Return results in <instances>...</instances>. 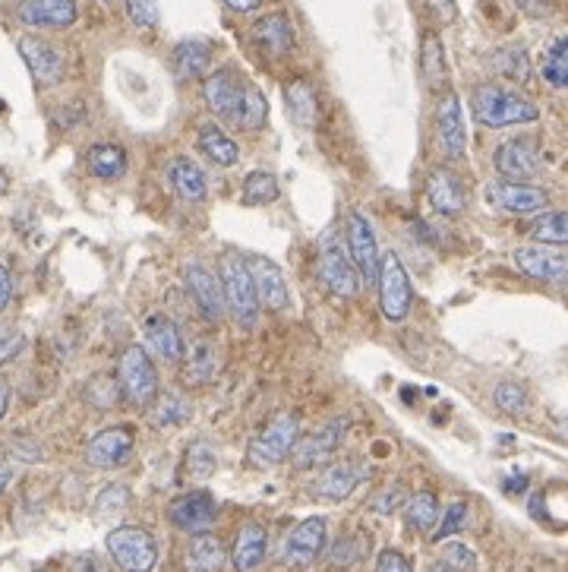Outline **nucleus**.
<instances>
[{"mask_svg":"<svg viewBox=\"0 0 568 572\" xmlns=\"http://www.w3.org/2000/svg\"><path fill=\"white\" fill-rule=\"evenodd\" d=\"M471 108L474 117L483 127H512V124H534L540 111L531 98H524L512 89H502V86H477L471 95Z\"/></svg>","mask_w":568,"mask_h":572,"instance_id":"obj_1","label":"nucleus"},{"mask_svg":"<svg viewBox=\"0 0 568 572\" xmlns=\"http://www.w3.org/2000/svg\"><path fill=\"white\" fill-rule=\"evenodd\" d=\"M297 437H300V418L294 411H278L266 424V430H259L250 440L247 462L253 468H275L291 456Z\"/></svg>","mask_w":568,"mask_h":572,"instance_id":"obj_2","label":"nucleus"},{"mask_svg":"<svg viewBox=\"0 0 568 572\" xmlns=\"http://www.w3.org/2000/svg\"><path fill=\"white\" fill-rule=\"evenodd\" d=\"M117 377H120V392H124L133 408H152L155 399L161 396L158 370L149 358V351L142 345H130L124 354H120Z\"/></svg>","mask_w":568,"mask_h":572,"instance_id":"obj_3","label":"nucleus"},{"mask_svg":"<svg viewBox=\"0 0 568 572\" xmlns=\"http://www.w3.org/2000/svg\"><path fill=\"white\" fill-rule=\"evenodd\" d=\"M218 282H221V294H225V310L231 313L237 326L250 329L259 320V301H256V288H253L247 263L237 260V256H228V260L221 263Z\"/></svg>","mask_w":568,"mask_h":572,"instance_id":"obj_4","label":"nucleus"},{"mask_svg":"<svg viewBox=\"0 0 568 572\" xmlns=\"http://www.w3.org/2000/svg\"><path fill=\"white\" fill-rule=\"evenodd\" d=\"M376 288H379V307H382V317L385 320L401 323L404 317H408L411 301H414V291H411L408 269H404V263L398 260L395 253L379 256Z\"/></svg>","mask_w":568,"mask_h":572,"instance_id":"obj_5","label":"nucleus"},{"mask_svg":"<svg viewBox=\"0 0 568 572\" xmlns=\"http://www.w3.org/2000/svg\"><path fill=\"white\" fill-rule=\"evenodd\" d=\"M108 554L124 572H152L158 563V544L146 528L120 525L108 535Z\"/></svg>","mask_w":568,"mask_h":572,"instance_id":"obj_6","label":"nucleus"},{"mask_svg":"<svg viewBox=\"0 0 568 572\" xmlns=\"http://www.w3.org/2000/svg\"><path fill=\"white\" fill-rule=\"evenodd\" d=\"M250 86L253 83L247 76H240L237 70H218V73L206 76V83H202V98H206V105L215 117L237 124L243 114V105H247Z\"/></svg>","mask_w":568,"mask_h":572,"instance_id":"obj_7","label":"nucleus"},{"mask_svg":"<svg viewBox=\"0 0 568 572\" xmlns=\"http://www.w3.org/2000/svg\"><path fill=\"white\" fill-rule=\"evenodd\" d=\"M316 272H319V282L326 285L332 294H338V298H354V294L360 291V275L351 263V256L332 238V234L319 247Z\"/></svg>","mask_w":568,"mask_h":572,"instance_id":"obj_8","label":"nucleus"},{"mask_svg":"<svg viewBox=\"0 0 568 572\" xmlns=\"http://www.w3.org/2000/svg\"><path fill=\"white\" fill-rule=\"evenodd\" d=\"M486 203L499 212H512V215H531V212H540L550 203V193L540 190V187H531L527 181H490L483 190Z\"/></svg>","mask_w":568,"mask_h":572,"instance_id":"obj_9","label":"nucleus"},{"mask_svg":"<svg viewBox=\"0 0 568 572\" xmlns=\"http://www.w3.org/2000/svg\"><path fill=\"white\" fill-rule=\"evenodd\" d=\"M344 433H348V418H335L329 421L326 427H319L313 433H307V437H297L294 449H291V462L294 468H316V465H326L341 440H344Z\"/></svg>","mask_w":568,"mask_h":572,"instance_id":"obj_10","label":"nucleus"},{"mask_svg":"<svg viewBox=\"0 0 568 572\" xmlns=\"http://www.w3.org/2000/svg\"><path fill=\"white\" fill-rule=\"evenodd\" d=\"M168 519L174 528L187 531V535H196V531H209L218 519V503L209 490H190L180 493V497L171 500L168 506Z\"/></svg>","mask_w":568,"mask_h":572,"instance_id":"obj_11","label":"nucleus"},{"mask_svg":"<svg viewBox=\"0 0 568 572\" xmlns=\"http://www.w3.org/2000/svg\"><path fill=\"white\" fill-rule=\"evenodd\" d=\"M348 256L357 269V275L367 285H376V272H379V244H376V231L370 225L367 215L351 212L348 215Z\"/></svg>","mask_w":568,"mask_h":572,"instance_id":"obj_12","label":"nucleus"},{"mask_svg":"<svg viewBox=\"0 0 568 572\" xmlns=\"http://www.w3.org/2000/svg\"><path fill=\"white\" fill-rule=\"evenodd\" d=\"M136 446V433L127 424H117V427H105L98 430L95 437L86 446V462L92 468H117L130 459V452Z\"/></svg>","mask_w":568,"mask_h":572,"instance_id":"obj_13","label":"nucleus"},{"mask_svg":"<svg viewBox=\"0 0 568 572\" xmlns=\"http://www.w3.org/2000/svg\"><path fill=\"white\" fill-rule=\"evenodd\" d=\"M19 54H23V61L38 86L48 89L64 80V54H60L51 42H45V38L23 35L19 38Z\"/></svg>","mask_w":568,"mask_h":572,"instance_id":"obj_14","label":"nucleus"},{"mask_svg":"<svg viewBox=\"0 0 568 572\" xmlns=\"http://www.w3.org/2000/svg\"><path fill=\"white\" fill-rule=\"evenodd\" d=\"M436 133H439V146L449 155L452 162H461L464 152H468V130H464V111H461V98L455 92H445L442 102L436 108Z\"/></svg>","mask_w":568,"mask_h":572,"instance_id":"obj_15","label":"nucleus"},{"mask_svg":"<svg viewBox=\"0 0 568 572\" xmlns=\"http://www.w3.org/2000/svg\"><path fill=\"white\" fill-rule=\"evenodd\" d=\"M322 550H326V519L310 516L291 531L288 541H284V563L294 569H303V566L316 563Z\"/></svg>","mask_w":568,"mask_h":572,"instance_id":"obj_16","label":"nucleus"},{"mask_svg":"<svg viewBox=\"0 0 568 572\" xmlns=\"http://www.w3.org/2000/svg\"><path fill=\"white\" fill-rule=\"evenodd\" d=\"M370 475V468H363V462H351V459H344V462H332L322 475L313 481V497L319 500H329V503H341V500H348L351 493L357 490V484Z\"/></svg>","mask_w":568,"mask_h":572,"instance_id":"obj_17","label":"nucleus"},{"mask_svg":"<svg viewBox=\"0 0 568 572\" xmlns=\"http://www.w3.org/2000/svg\"><path fill=\"white\" fill-rule=\"evenodd\" d=\"M493 165L505 181H531L540 174V155L531 140H509L493 152Z\"/></svg>","mask_w":568,"mask_h":572,"instance_id":"obj_18","label":"nucleus"},{"mask_svg":"<svg viewBox=\"0 0 568 572\" xmlns=\"http://www.w3.org/2000/svg\"><path fill=\"white\" fill-rule=\"evenodd\" d=\"M184 282H187V291L193 294L196 307L202 310V317L212 323L225 317V294H221V282L215 279V272H209L202 263H190L184 269Z\"/></svg>","mask_w":568,"mask_h":572,"instance_id":"obj_19","label":"nucleus"},{"mask_svg":"<svg viewBox=\"0 0 568 572\" xmlns=\"http://www.w3.org/2000/svg\"><path fill=\"white\" fill-rule=\"evenodd\" d=\"M247 269H250L259 307H269L275 313L291 307V294H288V282H284V272L272 260H250Z\"/></svg>","mask_w":568,"mask_h":572,"instance_id":"obj_20","label":"nucleus"},{"mask_svg":"<svg viewBox=\"0 0 568 572\" xmlns=\"http://www.w3.org/2000/svg\"><path fill=\"white\" fill-rule=\"evenodd\" d=\"M16 16L32 29H67L76 23V0H23Z\"/></svg>","mask_w":568,"mask_h":572,"instance_id":"obj_21","label":"nucleus"},{"mask_svg":"<svg viewBox=\"0 0 568 572\" xmlns=\"http://www.w3.org/2000/svg\"><path fill=\"white\" fill-rule=\"evenodd\" d=\"M269 557V531L259 522H247L237 528L231 544V563L237 572H256Z\"/></svg>","mask_w":568,"mask_h":572,"instance_id":"obj_22","label":"nucleus"},{"mask_svg":"<svg viewBox=\"0 0 568 572\" xmlns=\"http://www.w3.org/2000/svg\"><path fill=\"white\" fill-rule=\"evenodd\" d=\"M515 263H518L521 272L534 275V279H543V282H562L565 279V269H568L565 253L550 250L546 244L518 247L515 250Z\"/></svg>","mask_w":568,"mask_h":572,"instance_id":"obj_23","label":"nucleus"},{"mask_svg":"<svg viewBox=\"0 0 568 572\" xmlns=\"http://www.w3.org/2000/svg\"><path fill=\"white\" fill-rule=\"evenodd\" d=\"M426 196H430V206L442 215H458L468 209L471 196L464 190L461 177L445 171V168H436L430 174V181H426Z\"/></svg>","mask_w":568,"mask_h":572,"instance_id":"obj_24","label":"nucleus"},{"mask_svg":"<svg viewBox=\"0 0 568 572\" xmlns=\"http://www.w3.org/2000/svg\"><path fill=\"white\" fill-rule=\"evenodd\" d=\"M225 560H228L225 544L218 541V535H209V531H196L184 554L187 572H221L225 569Z\"/></svg>","mask_w":568,"mask_h":572,"instance_id":"obj_25","label":"nucleus"},{"mask_svg":"<svg viewBox=\"0 0 568 572\" xmlns=\"http://www.w3.org/2000/svg\"><path fill=\"white\" fill-rule=\"evenodd\" d=\"M146 339L155 348L158 358H165L171 364L184 361V335H180L177 323L168 320L165 313H152V317L146 320Z\"/></svg>","mask_w":568,"mask_h":572,"instance_id":"obj_26","label":"nucleus"},{"mask_svg":"<svg viewBox=\"0 0 568 572\" xmlns=\"http://www.w3.org/2000/svg\"><path fill=\"white\" fill-rule=\"evenodd\" d=\"M253 38H256V45L262 51H269L275 57L288 54L294 48V29H291L288 16H284V13H269V16L256 19Z\"/></svg>","mask_w":568,"mask_h":572,"instance_id":"obj_27","label":"nucleus"},{"mask_svg":"<svg viewBox=\"0 0 568 572\" xmlns=\"http://www.w3.org/2000/svg\"><path fill=\"white\" fill-rule=\"evenodd\" d=\"M171 64L177 80H196V76H202L212 67V45L202 42V38H187V42H180L174 48Z\"/></svg>","mask_w":568,"mask_h":572,"instance_id":"obj_28","label":"nucleus"},{"mask_svg":"<svg viewBox=\"0 0 568 572\" xmlns=\"http://www.w3.org/2000/svg\"><path fill=\"white\" fill-rule=\"evenodd\" d=\"M215 370H218L215 339L212 335H196V339L190 342V351H187V370H184L187 383H193V386L209 383L215 377Z\"/></svg>","mask_w":568,"mask_h":572,"instance_id":"obj_29","label":"nucleus"},{"mask_svg":"<svg viewBox=\"0 0 568 572\" xmlns=\"http://www.w3.org/2000/svg\"><path fill=\"white\" fill-rule=\"evenodd\" d=\"M168 181L171 187L177 190L180 200H187V203H199V200H206V174H202V168L190 159H174L171 168H168Z\"/></svg>","mask_w":568,"mask_h":572,"instance_id":"obj_30","label":"nucleus"},{"mask_svg":"<svg viewBox=\"0 0 568 572\" xmlns=\"http://www.w3.org/2000/svg\"><path fill=\"white\" fill-rule=\"evenodd\" d=\"M284 102H288V114H291L294 124H300V127L316 124L319 105H316V92H313L310 80H303V76L291 80L288 86H284Z\"/></svg>","mask_w":568,"mask_h":572,"instance_id":"obj_31","label":"nucleus"},{"mask_svg":"<svg viewBox=\"0 0 568 572\" xmlns=\"http://www.w3.org/2000/svg\"><path fill=\"white\" fill-rule=\"evenodd\" d=\"M199 149H202V155H206L209 162H215L221 168H231L240 159V146L215 124H206L199 130Z\"/></svg>","mask_w":568,"mask_h":572,"instance_id":"obj_32","label":"nucleus"},{"mask_svg":"<svg viewBox=\"0 0 568 572\" xmlns=\"http://www.w3.org/2000/svg\"><path fill=\"white\" fill-rule=\"evenodd\" d=\"M420 73H423V83L430 86L433 92L442 89L445 83V48L439 42L436 32H426L423 35V45H420Z\"/></svg>","mask_w":568,"mask_h":572,"instance_id":"obj_33","label":"nucleus"},{"mask_svg":"<svg viewBox=\"0 0 568 572\" xmlns=\"http://www.w3.org/2000/svg\"><path fill=\"white\" fill-rule=\"evenodd\" d=\"M89 171L101 181H114L127 171V152L124 146H114V143H98L89 149Z\"/></svg>","mask_w":568,"mask_h":572,"instance_id":"obj_34","label":"nucleus"},{"mask_svg":"<svg viewBox=\"0 0 568 572\" xmlns=\"http://www.w3.org/2000/svg\"><path fill=\"white\" fill-rule=\"evenodd\" d=\"M404 522H408V528H414V531H430L439 522L436 493L420 490L414 497H408V503H404Z\"/></svg>","mask_w":568,"mask_h":572,"instance_id":"obj_35","label":"nucleus"},{"mask_svg":"<svg viewBox=\"0 0 568 572\" xmlns=\"http://www.w3.org/2000/svg\"><path fill=\"white\" fill-rule=\"evenodd\" d=\"M278 177L269 174V171H253L247 174V181H243V190H240V200L243 206H266V203H275L278 200Z\"/></svg>","mask_w":568,"mask_h":572,"instance_id":"obj_36","label":"nucleus"},{"mask_svg":"<svg viewBox=\"0 0 568 572\" xmlns=\"http://www.w3.org/2000/svg\"><path fill=\"white\" fill-rule=\"evenodd\" d=\"M490 64L502 73V76H509V80L515 83H527V76H531V61H527V51L524 48H499L493 57H490Z\"/></svg>","mask_w":568,"mask_h":572,"instance_id":"obj_37","label":"nucleus"},{"mask_svg":"<svg viewBox=\"0 0 568 572\" xmlns=\"http://www.w3.org/2000/svg\"><path fill=\"white\" fill-rule=\"evenodd\" d=\"M531 238L537 244H546V247H562L568 241V225H565V212L562 209H553L546 212L543 219H537L531 225Z\"/></svg>","mask_w":568,"mask_h":572,"instance_id":"obj_38","label":"nucleus"},{"mask_svg":"<svg viewBox=\"0 0 568 572\" xmlns=\"http://www.w3.org/2000/svg\"><path fill=\"white\" fill-rule=\"evenodd\" d=\"M155 402H158V399H155ZM190 414H193V405H190L184 396L171 392V396H165V399H161V402L152 408V424H155V427H174V424H184Z\"/></svg>","mask_w":568,"mask_h":572,"instance_id":"obj_39","label":"nucleus"},{"mask_svg":"<svg viewBox=\"0 0 568 572\" xmlns=\"http://www.w3.org/2000/svg\"><path fill=\"white\" fill-rule=\"evenodd\" d=\"M215 468H218V452L212 449V443L196 440L187 449V475L196 478V481H206V478L215 475Z\"/></svg>","mask_w":568,"mask_h":572,"instance_id":"obj_40","label":"nucleus"},{"mask_svg":"<svg viewBox=\"0 0 568 572\" xmlns=\"http://www.w3.org/2000/svg\"><path fill=\"white\" fill-rule=\"evenodd\" d=\"M543 80L553 89H562L568 83V42L565 38H556L553 48L543 57Z\"/></svg>","mask_w":568,"mask_h":572,"instance_id":"obj_41","label":"nucleus"},{"mask_svg":"<svg viewBox=\"0 0 568 572\" xmlns=\"http://www.w3.org/2000/svg\"><path fill=\"white\" fill-rule=\"evenodd\" d=\"M266 114H269L266 95H262L256 86H250V92H247V105H243V114H240L237 127H243V130H259L262 124H266Z\"/></svg>","mask_w":568,"mask_h":572,"instance_id":"obj_42","label":"nucleus"},{"mask_svg":"<svg viewBox=\"0 0 568 572\" xmlns=\"http://www.w3.org/2000/svg\"><path fill=\"white\" fill-rule=\"evenodd\" d=\"M86 399H89L95 408H111V405L120 399V383H114V377H105V373H98V377H92L89 386H86Z\"/></svg>","mask_w":568,"mask_h":572,"instance_id":"obj_43","label":"nucleus"},{"mask_svg":"<svg viewBox=\"0 0 568 572\" xmlns=\"http://www.w3.org/2000/svg\"><path fill=\"white\" fill-rule=\"evenodd\" d=\"M493 399L505 414H512V418H521V414L527 411V392L518 383H499L496 392H493Z\"/></svg>","mask_w":568,"mask_h":572,"instance_id":"obj_44","label":"nucleus"},{"mask_svg":"<svg viewBox=\"0 0 568 572\" xmlns=\"http://www.w3.org/2000/svg\"><path fill=\"white\" fill-rule=\"evenodd\" d=\"M468 516H471V506L464 503V500H458V503H452L449 509H445V516H442V525L436 528V535H433V541H445V538H452V535H458V531L468 525Z\"/></svg>","mask_w":568,"mask_h":572,"instance_id":"obj_45","label":"nucleus"},{"mask_svg":"<svg viewBox=\"0 0 568 572\" xmlns=\"http://www.w3.org/2000/svg\"><path fill=\"white\" fill-rule=\"evenodd\" d=\"M127 503H130V490L124 484H108L98 493L95 509H98V516H111V512H124Z\"/></svg>","mask_w":568,"mask_h":572,"instance_id":"obj_46","label":"nucleus"},{"mask_svg":"<svg viewBox=\"0 0 568 572\" xmlns=\"http://www.w3.org/2000/svg\"><path fill=\"white\" fill-rule=\"evenodd\" d=\"M439 560L445 566H452L455 572H477V554L468 544H445Z\"/></svg>","mask_w":568,"mask_h":572,"instance_id":"obj_47","label":"nucleus"},{"mask_svg":"<svg viewBox=\"0 0 568 572\" xmlns=\"http://www.w3.org/2000/svg\"><path fill=\"white\" fill-rule=\"evenodd\" d=\"M127 13H130L133 23L142 26V29L158 26V19H161L158 0H127Z\"/></svg>","mask_w":568,"mask_h":572,"instance_id":"obj_48","label":"nucleus"},{"mask_svg":"<svg viewBox=\"0 0 568 572\" xmlns=\"http://www.w3.org/2000/svg\"><path fill=\"white\" fill-rule=\"evenodd\" d=\"M401 503H404V487H401V484H395V487H385V490H379L376 497L370 500V509H373V512H379V516H392L395 509H401Z\"/></svg>","mask_w":568,"mask_h":572,"instance_id":"obj_49","label":"nucleus"},{"mask_svg":"<svg viewBox=\"0 0 568 572\" xmlns=\"http://www.w3.org/2000/svg\"><path fill=\"white\" fill-rule=\"evenodd\" d=\"M23 345H26V339L16 326H0V364L13 361L16 354L23 351Z\"/></svg>","mask_w":568,"mask_h":572,"instance_id":"obj_50","label":"nucleus"},{"mask_svg":"<svg viewBox=\"0 0 568 572\" xmlns=\"http://www.w3.org/2000/svg\"><path fill=\"white\" fill-rule=\"evenodd\" d=\"M376 572H414L411 560L401 554V550H382V554L376 557Z\"/></svg>","mask_w":568,"mask_h":572,"instance_id":"obj_51","label":"nucleus"},{"mask_svg":"<svg viewBox=\"0 0 568 572\" xmlns=\"http://www.w3.org/2000/svg\"><path fill=\"white\" fill-rule=\"evenodd\" d=\"M332 563L335 566H351L354 560H357V550H354V541L351 538H344V541H338L335 547H332Z\"/></svg>","mask_w":568,"mask_h":572,"instance_id":"obj_52","label":"nucleus"},{"mask_svg":"<svg viewBox=\"0 0 568 572\" xmlns=\"http://www.w3.org/2000/svg\"><path fill=\"white\" fill-rule=\"evenodd\" d=\"M426 7H430L442 23H452L455 19V0H426Z\"/></svg>","mask_w":568,"mask_h":572,"instance_id":"obj_53","label":"nucleus"},{"mask_svg":"<svg viewBox=\"0 0 568 572\" xmlns=\"http://www.w3.org/2000/svg\"><path fill=\"white\" fill-rule=\"evenodd\" d=\"M10 298H13V282H10L7 266L0 263V310H4V307L10 304Z\"/></svg>","mask_w":568,"mask_h":572,"instance_id":"obj_54","label":"nucleus"},{"mask_svg":"<svg viewBox=\"0 0 568 572\" xmlns=\"http://www.w3.org/2000/svg\"><path fill=\"white\" fill-rule=\"evenodd\" d=\"M225 4L231 10H237V13H250V10H256L262 4V0H225Z\"/></svg>","mask_w":568,"mask_h":572,"instance_id":"obj_55","label":"nucleus"},{"mask_svg":"<svg viewBox=\"0 0 568 572\" xmlns=\"http://www.w3.org/2000/svg\"><path fill=\"white\" fill-rule=\"evenodd\" d=\"M7 408H10V386H7L4 377H0V421H4Z\"/></svg>","mask_w":568,"mask_h":572,"instance_id":"obj_56","label":"nucleus"},{"mask_svg":"<svg viewBox=\"0 0 568 572\" xmlns=\"http://www.w3.org/2000/svg\"><path fill=\"white\" fill-rule=\"evenodd\" d=\"M10 481H13V471H10V465L0 462V493L7 490V484H10Z\"/></svg>","mask_w":568,"mask_h":572,"instance_id":"obj_57","label":"nucleus"},{"mask_svg":"<svg viewBox=\"0 0 568 572\" xmlns=\"http://www.w3.org/2000/svg\"><path fill=\"white\" fill-rule=\"evenodd\" d=\"M73 572H101V569H98V566H95L92 560H79Z\"/></svg>","mask_w":568,"mask_h":572,"instance_id":"obj_58","label":"nucleus"},{"mask_svg":"<svg viewBox=\"0 0 568 572\" xmlns=\"http://www.w3.org/2000/svg\"><path fill=\"white\" fill-rule=\"evenodd\" d=\"M430 572H455L452 566H445L442 560H436V563H430Z\"/></svg>","mask_w":568,"mask_h":572,"instance_id":"obj_59","label":"nucleus"},{"mask_svg":"<svg viewBox=\"0 0 568 572\" xmlns=\"http://www.w3.org/2000/svg\"><path fill=\"white\" fill-rule=\"evenodd\" d=\"M4 193H7V174L0 171V196H4Z\"/></svg>","mask_w":568,"mask_h":572,"instance_id":"obj_60","label":"nucleus"}]
</instances>
